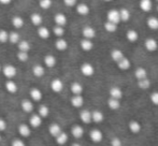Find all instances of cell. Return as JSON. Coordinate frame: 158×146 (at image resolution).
Wrapping results in <instances>:
<instances>
[{"mask_svg":"<svg viewBox=\"0 0 158 146\" xmlns=\"http://www.w3.org/2000/svg\"><path fill=\"white\" fill-rule=\"evenodd\" d=\"M2 72H3L4 76L8 77V79H13V77L16 75L17 73V70L14 66L12 65H6L2 68Z\"/></svg>","mask_w":158,"mask_h":146,"instance_id":"obj_1","label":"cell"},{"mask_svg":"<svg viewBox=\"0 0 158 146\" xmlns=\"http://www.w3.org/2000/svg\"><path fill=\"white\" fill-rule=\"evenodd\" d=\"M106 18H108L109 22H112V23H115V24H118L121 23V18H119V13H118V10H110L106 14Z\"/></svg>","mask_w":158,"mask_h":146,"instance_id":"obj_2","label":"cell"},{"mask_svg":"<svg viewBox=\"0 0 158 146\" xmlns=\"http://www.w3.org/2000/svg\"><path fill=\"white\" fill-rule=\"evenodd\" d=\"M82 34H83V37L85 38V39L92 40L96 37L97 32H96L95 28H93L92 26H85V27L82 29Z\"/></svg>","mask_w":158,"mask_h":146,"instance_id":"obj_3","label":"cell"},{"mask_svg":"<svg viewBox=\"0 0 158 146\" xmlns=\"http://www.w3.org/2000/svg\"><path fill=\"white\" fill-rule=\"evenodd\" d=\"M11 23H12L13 27L16 28V29H21V28H23L24 25H25V21H24L23 17L19 16V15H14V16H12Z\"/></svg>","mask_w":158,"mask_h":146,"instance_id":"obj_4","label":"cell"},{"mask_svg":"<svg viewBox=\"0 0 158 146\" xmlns=\"http://www.w3.org/2000/svg\"><path fill=\"white\" fill-rule=\"evenodd\" d=\"M37 34L39 38H41V39L43 40H48V38L51 37V30L48 29V27H45V26H39L37 29Z\"/></svg>","mask_w":158,"mask_h":146,"instance_id":"obj_5","label":"cell"},{"mask_svg":"<svg viewBox=\"0 0 158 146\" xmlns=\"http://www.w3.org/2000/svg\"><path fill=\"white\" fill-rule=\"evenodd\" d=\"M30 22H31V24L33 26L39 27V26H41L42 23H43V16H42L40 13L35 12L30 15Z\"/></svg>","mask_w":158,"mask_h":146,"instance_id":"obj_6","label":"cell"},{"mask_svg":"<svg viewBox=\"0 0 158 146\" xmlns=\"http://www.w3.org/2000/svg\"><path fill=\"white\" fill-rule=\"evenodd\" d=\"M75 10H77V13L79 15H82V16H85V15H88L89 14V6H87L86 3H77V8H75Z\"/></svg>","mask_w":158,"mask_h":146,"instance_id":"obj_7","label":"cell"},{"mask_svg":"<svg viewBox=\"0 0 158 146\" xmlns=\"http://www.w3.org/2000/svg\"><path fill=\"white\" fill-rule=\"evenodd\" d=\"M54 22H55V25L64 27L67 22H68V19H67V16L64 13H56V14L54 15Z\"/></svg>","mask_w":158,"mask_h":146,"instance_id":"obj_8","label":"cell"},{"mask_svg":"<svg viewBox=\"0 0 158 146\" xmlns=\"http://www.w3.org/2000/svg\"><path fill=\"white\" fill-rule=\"evenodd\" d=\"M81 72H82V74H84L85 76H92L95 73V69L90 63H85L81 66Z\"/></svg>","mask_w":158,"mask_h":146,"instance_id":"obj_9","label":"cell"},{"mask_svg":"<svg viewBox=\"0 0 158 146\" xmlns=\"http://www.w3.org/2000/svg\"><path fill=\"white\" fill-rule=\"evenodd\" d=\"M144 45H145V48L148 52H155L158 48L157 41L155 39H153V38H148L145 41V43H144Z\"/></svg>","mask_w":158,"mask_h":146,"instance_id":"obj_10","label":"cell"},{"mask_svg":"<svg viewBox=\"0 0 158 146\" xmlns=\"http://www.w3.org/2000/svg\"><path fill=\"white\" fill-rule=\"evenodd\" d=\"M80 46H81V48L83 51H85V52H89V51L93 50V47H94V43L92 42V40L89 39H82L81 42H80Z\"/></svg>","mask_w":158,"mask_h":146,"instance_id":"obj_11","label":"cell"},{"mask_svg":"<svg viewBox=\"0 0 158 146\" xmlns=\"http://www.w3.org/2000/svg\"><path fill=\"white\" fill-rule=\"evenodd\" d=\"M51 88H52L53 91L55 92H60L64 88V83L61 82V79H55L52 81L51 83Z\"/></svg>","mask_w":158,"mask_h":146,"instance_id":"obj_12","label":"cell"},{"mask_svg":"<svg viewBox=\"0 0 158 146\" xmlns=\"http://www.w3.org/2000/svg\"><path fill=\"white\" fill-rule=\"evenodd\" d=\"M55 47H56V50L60 51V52H64V51H66L67 48H68V42H67V40H64L63 37L58 38V39L56 40V42H55Z\"/></svg>","mask_w":158,"mask_h":146,"instance_id":"obj_13","label":"cell"},{"mask_svg":"<svg viewBox=\"0 0 158 146\" xmlns=\"http://www.w3.org/2000/svg\"><path fill=\"white\" fill-rule=\"evenodd\" d=\"M139 6L142 11H144V12H150L153 8L152 0H140Z\"/></svg>","mask_w":158,"mask_h":146,"instance_id":"obj_14","label":"cell"},{"mask_svg":"<svg viewBox=\"0 0 158 146\" xmlns=\"http://www.w3.org/2000/svg\"><path fill=\"white\" fill-rule=\"evenodd\" d=\"M89 136H90V139H92L93 142H95V143L100 142V141L102 140V138H103V136H102V132L100 131V130H97V129L92 130V131H90V133H89Z\"/></svg>","mask_w":158,"mask_h":146,"instance_id":"obj_15","label":"cell"},{"mask_svg":"<svg viewBox=\"0 0 158 146\" xmlns=\"http://www.w3.org/2000/svg\"><path fill=\"white\" fill-rule=\"evenodd\" d=\"M118 13H119V18H121V22H128L129 19H130V11L128 10V9H121V10H118Z\"/></svg>","mask_w":158,"mask_h":146,"instance_id":"obj_16","label":"cell"},{"mask_svg":"<svg viewBox=\"0 0 158 146\" xmlns=\"http://www.w3.org/2000/svg\"><path fill=\"white\" fill-rule=\"evenodd\" d=\"M80 118H81V120L83 121V123L89 124L90 121H92V113L87 110L82 111V112L80 113Z\"/></svg>","mask_w":158,"mask_h":146,"instance_id":"obj_17","label":"cell"},{"mask_svg":"<svg viewBox=\"0 0 158 146\" xmlns=\"http://www.w3.org/2000/svg\"><path fill=\"white\" fill-rule=\"evenodd\" d=\"M17 47H19V51L29 52L31 46H30V43L27 41V40H19V42L17 43Z\"/></svg>","mask_w":158,"mask_h":146,"instance_id":"obj_18","label":"cell"},{"mask_svg":"<svg viewBox=\"0 0 158 146\" xmlns=\"http://www.w3.org/2000/svg\"><path fill=\"white\" fill-rule=\"evenodd\" d=\"M56 63H57L56 57L53 56V55H46V56L44 57V63H45L46 67H48V68L55 67Z\"/></svg>","mask_w":158,"mask_h":146,"instance_id":"obj_19","label":"cell"},{"mask_svg":"<svg viewBox=\"0 0 158 146\" xmlns=\"http://www.w3.org/2000/svg\"><path fill=\"white\" fill-rule=\"evenodd\" d=\"M117 66H118V68L121 70H128L129 68H130L131 63H130V60L124 56L121 60L117 61Z\"/></svg>","mask_w":158,"mask_h":146,"instance_id":"obj_20","label":"cell"},{"mask_svg":"<svg viewBox=\"0 0 158 146\" xmlns=\"http://www.w3.org/2000/svg\"><path fill=\"white\" fill-rule=\"evenodd\" d=\"M71 133H72V136H74L75 139H80L83 136L84 129L81 126H74V127H72V129H71Z\"/></svg>","mask_w":158,"mask_h":146,"instance_id":"obj_21","label":"cell"},{"mask_svg":"<svg viewBox=\"0 0 158 146\" xmlns=\"http://www.w3.org/2000/svg\"><path fill=\"white\" fill-rule=\"evenodd\" d=\"M84 103V99L80 95H75L74 97L71 98V104L74 107H81Z\"/></svg>","mask_w":158,"mask_h":146,"instance_id":"obj_22","label":"cell"},{"mask_svg":"<svg viewBox=\"0 0 158 146\" xmlns=\"http://www.w3.org/2000/svg\"><path fill=\"white\" fill-rule=\"evenodd\" d=\"M146 25L150 29L152 30H157L158 29V18L157 17H148V22H146Z\"/></svg>","mask_w":158,"mask_h":146,"instance_id":"obj_23","label":"cell"},{"mask_svg":"<svg viewBox=\"0 0 158 146\" xmlns=\"http://www.w3.org/2000/svg\"><path fill=\"white\" fill-rule=\"evenodd\" d=\"M32 73L35 77H41V76H43L44 73H45V69H44V67H42L41 65H35V67L32 68Z\"/></svg>","mask_w":158,"mask_h":146,"instance_id":"obj_24","label":"cell"},{"mask_svg":"<svg viewBox=\"0 0 158 146\" xmlns=\"http://www.w3.org/2000/svg\"><path fill=\"white\" fill-rule=\"evenodd\" d=\"M21 40V36H19V32L16 31H11L9 32V40L8 41L12 44H17Z\"/></svg>","mask_w":158,"mask_h":146,"instance_id":"obj_25","label":"cell"},{"mask_svg":"<svg viewBox=\"0 0 158 146\" xmlns=\"http://www.w3.org/2000/svg\"><path fill=\"white\" fill-rule=\"evenodd\" d=\"M123 57H124V54H123V52H122L121 50H117V48H115V50H113L112 52H111V58H112L115 63L119 61L122 58H123Z\"/></svg>","mask_w":158,"mask_h":146,"instance_id":"obj_26","label":"cell"},{"mask_svg":"<svg viewBox=\"0 0 158 146\" xmlns=\"http://www.w3.org/2000/svg\"><path fill=\"white\" fill-rule=\"evenodd\" d=\"M110 95H111V97H112V98L119 100V99L123 97V91H122L121 88L113 87V88H111V90H110Z\"/></svg>","mask_w":158,"mask_h":146,"instance_id":"obj_27","label":"cell"},{"mask_svg":"<svg viewBox=\"0 0 158 146\" xmlns=\"http://www.w3.org/2000/svg\"><path fill=\"white\" fill-rule=\"evenodd\" d=\"M48 131H50L51 136H55V138H56V136L61 132V128H60V126H59L58 124H53V125L50 126V129H48Z\"/></svg>","mask_w":158,"mask_h":146,"instance_id":"obj_28","label":"cell"},{"mask_svg":"<svg viewBox=\"0 0 158 146\" xmlns=\"http://www.w3.org/2000/svg\"><path fill=\"white\" fill-rule=\"evenodd\" d=\"M126 38L128 39V41L135 42V41H138V39H139V34H138V31H135V30L130 29V30H128V31H127Z\"/></svg>","mask_w":158,"mask_h":146,"instance_id":"obj_29","label":"cell"},{"mask_svg":"<svg viewBox=\"0 0 158 146\" xmlns=\"http://www.w3.org/2000/svg\"><path fill=\"white\" fill-rule=\"evenodd\" d=\"M71 91L74 95H81L82 91H83V86L77 82H74V83L71 84Z\"/></svg>","mask_w":158,"mask_h":146,"instance_id":"obj_30","label":"cell"},{"mask_svg":"<svg viewBox=\"0 0 158 146\" xmlns=\"http://www.w3.org/2000/svg\"><path fill=\"white\" fill-rule=\"evenodd\" d=\"M19 132L23 136H30V128L25 124H22L19 126Z\"/></svg>","mask_w":158,"mask_h":146,"instance_id":"obj_31","label":"cell"},{"mask_svg":"<svg viewBox=\"0 0 158 146\" xmlns=\"http://www.w3.org/2000/svg\"><path fill=\"white\" fill-rule=\"evenodd\" d=\"M30 125L32 126L33 128H38L41 126L42 124V120H41V117L39 116V115H32L31 117H30Z\"/></svg>","mask_w":158,"mask_h":146,"instance_id":"obj_32","label":"cell"},{"mask_svg":"<svg viewBox=\"0 0 158 146\" xmlns=\"http://www.w3.org/2000/svg\"><path fill=\"white\" fill-rule=\"evenodd\" d=\"M22 109H23L24 112L26 113H30L33 111V104L31 101L29 100H23V102H22Z\"/></svg>","mask_w":158,"mask_h":146,"instance_id":"obj_33","label":"cell"},{"mask_svg":"<svg viewBox=\"0 0 158 146\" xmlns=\"http://www.w3.org/2000/svg\"><path fill=\"white\" fill-rule=\"evenodd\" d=\"M30 97L32 98V100L40 101L42 99V92L40 91V89H38V88H32V89L30 90Z\"/></svg>","mask_w":158,"mask_h":146,"instance_id":"obj_34","label":"cell"},{"mask_svg":"<svg viewBox=\"0 0 158 146\" xmlns=\"http://www.w3.org/2000/svg\"><path fill=\"white\" fill-rule=\"evenodd\" d=\"M129 129L132 133H139L141 131V125H140L138 121L132 120L130 124H129Z\"/></svg>","mask_w":158,"mask_h":146,"instance_id":"obj_35","label":"cell"},{"mask_svg":"<svg viewBox=\"0 0 158 146\" xmlns=\"http://www.w3.org/2000/svg\"><path fill=\"white\" fill-rule=\"evenodd\" d=\"M104 29L108 32H115L117 30V24L106 21V23H104Z\"/></svg>","mask_w":158,"mask_h":146,"instance_id":"obj_36","label":"cell"},{"mask_svg":"<svg viewBox=\"0 0 158 146\" xmlns=\"http://www.w3.org/2000/svg\"><path fill=\"white\" fill-rule=\"evenodd\" d=\"M64 32H66V30H64V28L63 27V26L55 25L54 27H53V34H54L56 37H58V38L64 37Z\"/></svg>","mask_w":158,"mask_h":146,"instance_id":"obj_37","label":"cell"},{"mask_svg":"<svg viewBox=\"0 0 158 146\" xmlns=\"http://www.w3.org/2000/svg\"><path fill=\"white\" fill-rule=\"evenodd\" d=\"M6 88L10 94H15L17 91V85L13 81H8L6 83Z\"/></svg>","mask_w":158,"mask_h":146,"instance_id":"obj_38","label":"cell"},{"mask_svg":"<svg viewBox=\"0 0 158 146\" xmlns=\"http://www.w3.org/2000/svg\"><path fill=\"white\" fill-rule=\"evenodd\" d=\"M104 116L100 111H94L92 114V120H94L95 123H101L103 120Z\"/></svg>","mask_w":158,"mask_h":146,"instance_id":"obj_39","label":"cell"},{"mask_svg":"<svg viewBox=\"0 0 158 146\" xmlns=\"http://www.w3.org/2000/svg\"><path fill=\"white\" fill-rule=\"evenodd\" d=\"M135 75L138 79H142L148 77V72H146V70L144 69V68H138L135 72Z\"/></svg>","mask_w":158,"mask_h":146,"instance_id":"obj_40","label":"cell"},{"mask_svg":"<svg viewBox=\"0 0 158 146\" xmlns=\"http://www.w3.org/2000/svg\"><path fill=\"white\" fill-rule=\"evenodd\" d=\"M108 105L110 109L112 110H117L119 109V107H121V103H119V101L117 100V99H114V98H111L108 100Z\"/></svg>","mask_w":158,"mask_h":146,"instance_id":"obj_41","label":"cell"},{"mask_svg":"<svg viewBox=\"0 0 158 146\" xmlns=\"http://www.w3.org/2000/svg\"><path fill=\"white\" fill-rule=\"evenodd\" d=\"M67 141H68V136H67V133H64V132H60V133L56 136V142L58 143L59 145L66 144Z\"/></svg>","mask_w":158,"mask_h":146,"instance_id":"obj_42","label":"cell"},{"mask_svg":"<svg viewBox=\"0 0 158 146\" xmlns=\"http://www.w3.org/2000/svg\"><path fill=\"white\" fill-rule=\"evenodd\" d=\"M138 85H139V87L141 88V89H148L151 86V82H150V79H148V77H145V79H139Z\"/></svg>","mask_w":158,"mask_h":146,"instance_id":"obj_43","label":"cell"},{"mask_svg":"<svg viewBox=\"0 0 158 146\" xmlns=\"http://www.w3.org/2000/svg\"><path fill=\"white\" fill-rule=\"evenodd\" d=\"M53 1L52 0H39V6L42 10H48L52 6Z\"/></svg>","mask_w":158,"mask_h":146,"instance_id":"obj_44","label":"cell"},{"mask_svg":"<svg viewBox=\"0 0 158 146\" xmlns=\"http://www.w3.org/2000/svg\"><path fill=\"white\" fill-rule=\"evenodd\" d=\"M16 57H17V59H19V61H22V63H25V61H27L28 59H29L28 52H23V51H19V52L17 53Z\"/></svg>","mask_w":158,"mask_h":146,"instance_id":"obj_45","label":"cell"},{"mask_svg":"<svg viewBox=\"0 0 158 146\" xmlns=\"http://www.w3.org/2000/svg\"><path fill=\"white\" fill-rule=\"evenodd\" d=\"M9 40V32L6 29H0V43H6Z\"/></svg>","mask_w":158,"mask_h":146,"instance_id":"obj_46","label":"cell"},{"mask_svg":"<svg viewBox=\"0 0 158 146\" xmlns=\"http://www.w3.org/2000/svg\"><path fill=\"white\" fill-rule=\"evenodd\" d=\"M48 114H50V109L46 105H41L39 107V115L41 117H46Z\"/></svg>","mask_w":158,"mask_h":146,"instance_id":"obj_47","label":"cell"},{"mask_svg":"<svg viewBox=\"0 0 158 146\" xmlns=\"http://www.w3.org/2000/svg\"><path fill=\"white\" fill-rule=\"evenodd\" d=\"M64 4L66 6H69V8H72V6H75L77 3V0H63Z\"/></svg>","mask_w":158,"mask_h":146,"instance_id":"obj_48","label":"cell"},{"mask_svg":"<svg viewBox=\"0 0 158 146\" xmlns=\"http://www.w3.org/2000/svg\"><path fill=\"white\" fill-rule=\"evenodd\" d=\"M151 101L155 105H158V92H153L152 96H151Z\"/></svg>","mask_w":158,"mask_h":146,"instance_id":"obj_49","label":"cell"},{"mask_svg":"<svg viewBox=\"0 0 158 146\" xmlns=\"http://www.w3.org/2000/svg\"><path fill=\"white\" fill-rule=\"evenodd\" d=\"M111 145H112V146H123V145H122V141L119 140L118 138L113 139L112 142H111Z\"/></svg>","mask_w":158,"mask_h":146,"instance_id":"obj_50","label":"cell"},{"mask_svg":"<svg viewBox=\"0 0 158 146\" xmlns=\"http://www.w3.org/2000/svg\"><path fill=\"white\" fill-rule=\"evenodd\" d=\"M11 146H26V145L22 140H14L12 142V145Z\"/></svg>","mask_w":158,"mask_h":146,"instance_id":"obj_51","label":"cell"},{"mask_svg":"<svg viewBox=\"0 0 158 146\" xmlns=\"http://www.w3.org/2000/svg\"><path fill=\"white\" fill-rule=\"evenodd\" d=\"M6 129V123L4 119L0 118V131H4Z\"/></svg>","mask_w":158,"mask_h":146,"instance_id":"obj_52","label":"cell"},{"mask_svg":"<svg viewBox=\"0 0 158 146\" xmlns=\"http://www.w3.org/2000/svg\"><path fill=\"white\" fill-rule=\"evenodd\" d=\"M12 2V0H0V4L2 6H9Z\"/></svg>","mask_w":158,"mask_h":146,"instance_id":"obj_53","label":"cell"},{"mask_svg":"<svg viewBox=\"0 0 158 146\" xmlns=\"http://www.w3.org/2000/svg\"><path fill=\"white\" fill-rule=\"evenodd\" d=\"M72 146H81L80 144H77V143H75V144H72Z\"/></svg>","mask_w":158,"mask_h":146,"instance_id":"obj_54","label":"cell"},{"mask_svg":"<svg viewBox=\"0 0 158 146\" xmlns=\"http://www.w3.org/2000/svg\"><path fill=\"white\" fill-rule=\"evenodd\" d=\"M103 1H112V0H103Z\"/></svg>","mask_w":158,"mask_h":146,"instance_id":"obj_55","label":"cell"},{"mask_svg":"<svg viewBox=\"0 0 158 146\" xmlns=\"http://www.w3.org/2000/svg\"><path fill=\"white\" fill-rule=\"evenodd\" d=\"M1 70H2V68H1V66H0V72H1Z\"/></svg>","mask_w":158,"mask_h":146,"instance_id":"obj_56","label":"cell"},{"mask_svg":"<svg viewBox=\"0 0 158 146\" xmlns=\"http://www.w3.org/2000/svg\"><path fill=\"white\" fill-rule=\"evenodd\" d=\"M0 141H1V136H0Z\"/></svg>","mask_w":158,"mask_h":146,"instance_id":"obj_57","label":"cell"},{"mask_svg":"<svg viewBox=\"0 0 158 146\" xmlns=\"http://www.w3.org/2000/svg\"><path fill=\"white\" fill-rule=\"evenodd\" d=\"M157 12H158V6H157Z\"/></svg>","mask_w":158,"mask_h":146,"instance_id":"obj_58","label":"cell"},{"mask_svg":"<svg viewBox=\"0 0 158 146\" xmlns=\"http://www.w3.org/2000/svg\"><path fill=\"white\" fill-rule=\"evenodd\" d=\"M156 1H158V0H156Z\"/></svg>","mask_w":158,"mask_h":146,"instance_id":"obj_59","label":"cell"}]
</instances>
